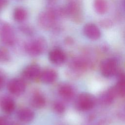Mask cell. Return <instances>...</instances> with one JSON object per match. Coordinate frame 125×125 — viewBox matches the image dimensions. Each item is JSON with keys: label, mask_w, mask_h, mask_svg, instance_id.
<instances>
[{"label": "cell", "mask_w": 125, "mask_h": 125, "mask_svg": "<svg viewBox=\"0 0 125 125\" xmlns=\"http://www.w3.org/2000/svg\"><path fill=\"white\" fill-rule=\"evenodd\" d=\"M65 16L69 17L74 22L81 23L83 19L82 0H66L63 7Z\"/></svg>", "instance_id": "6da1fadb"}, {"label": "cell", "mask_w": 125, "mask_h": 125, "mask_svg": "<svg viewBox=\"0 0 125 125\" xmlns=\"http://www.w3.org/2000/svg\"><path fill=\"white\" fill-rule=\"evenodd\" d=\"M24 47L27 53L30 55L38 56L46 50L47 43L44 39L39 37L26 42Z\"/></svg>", "instance_id": "7a4b0ae2"}, {"label": "cell", "mask_w": 125, "mask_h": 125, "mask_svg": "<svg viewBox=\"0 0 125 125\" xmlns=\"http://www.w3.org/2000/svg\"><path fill=\"white\" fill-rule=\"evenodd\" d=\"M95 104V99L87 93H82L77 97L76 105L81 110H88L92 108Z\"/></svg>", "instance_id": "3957f363"}, {"label": "cell", "mask_w": 125, "mask_h": 125, "mask_svg": "<svg viewBox=\"0 0 125 125\" xmlns=\"http://www.w3.org/2000/svg\"><path fill=\"white\" fill-rule=\"evenodd\" d=\"M0 40L5 45L12 46L15 42V36L12 28L7 23H4L0 29Z\"/></svg>", "instance_id": "277c9868"}, {"label": "cell", "mask_w": 125, "mask_h": 125, "mask_svg": "<svg viewBox=\"0 0 125 125\" xmlns=\"http://www.w3.org/2000/svg\"><path fill=\"white\" fill-rule=\"evenodd\" d=\"M100 69L102 74L105 77H111L117 73V64L116 61L113 58L104 60L101 63Z\"/></svg>", "instance_id": "5b68a950"}, {"label": "cell", "mask_w": 125, "mask_h": 125, "mask_svg": "<svg viewBox=\"0 0 125 125\" xmlns=\"http://www.w3.org/2000/svg\"><path fill=\"white\" fill-rule=\"evenodd\" d=\"M7 88L11 94L15 95H20L22 94L25 90V83L21 79H13L8 83Z\"/></svg>", "instance_id": "8992f818"}, {"label": "cell", "mask_w": 125, "mask_h": 125, "mask_svg": "<svg viewBox=\"0 0 125 125\" xmlns=\"http://www.w3.org/2000/svg\"><path fill=\"white\" fill-rule=\"evenodd\" d=\"M83 31L87 38L92 40L99 39L101 35L99 28L96 24L92 23L86 24L83 27Z\"/></svg>", "instance_id": "52a82bcc"}, {"label": "cell", "mask_w": 125, "mask_h": 125, "mask_svg": "<svg viewBox=\"0 0 125 125\" xmlns=\"http://www.w3.org/2000/svg\"><path fill=\"white\" fill-rule=\"evenodd\" d=\"M41 70L40 67L37 64H31L26 66L23 71V75L27 79L34 80L39 78Z\"/></svg>", "instance_id": "ba28073f"}, {"label": "cell", "mask_w": 125, "mask_h": 125, "mask_svg": "<svg viewBox=\"0 0 125 125\" xmlns=\"http://www.w3.org/2000/svg\"><path fill=\"white\" fill-rule=\"evenodd\" d=\"M48 58L52 63L56 65H61L65 62L66 56L63 51L61 49L55 48L49 52Z\"/></svg>", "instance_id": "9c48e42d"}, {"label": "cell", "mask_w": 125, "mask_h": 125, "mask_svg": "<svg viewBox=\"0 0 125 125\" xmlns=\"http://www.w3.org/2000/svg\"><path fill=\"white\" fill-rule=\"evenodd\" d=\"M15 103L13 99L7 96L0 98V107L6 113H11L15 109Z\"/></svg>", "instance_id": "30bf717a"}, {"label": "cell", "mask_w": 125, "mask_h": 125, "mask_svg": "<svg viewBox=\"0 0 125 125\" xmlns=\"http://www.w3.org/2000/svg\"><path fill=\"white\" fill-rule=\"evenodd\" d=\"M57 77V72L54 69L49 68L42 71L39 78L42 83L49 84L54 82Z\"/></svg>", "instance_id": "8fae6325"}, {"label": "cell", "mask_w": 125, "mask_h": 125, "mask_svg": "<svg viewBox=\"0 0 125 125\" xmlns=\"http://www.w3.org/2000/svg\"><path fill=\"white\" fill-rule=\"evenodd\" d=\"M87 63L86 61L83 58H75L70 64L71 72L78 74L83 71L86 67Z\"/></svg>", "instance_id": "7c38bea8"}, {"label": "cell", "mask_w": 125, "mask_h": 125, "mask_svg": "<svg viewBox=\"0 0 125 125\" xmlns=\"http://www.w3.org/2000/svg\"><path fill=\"white\" fill-rule=\"evenodd\" d=\"M18 119L22 122L29 123L34 118V112L28 108H23L20 109L17 113Z\"/></svg>", "instance_id": "4fadbf2b"}, {"label": "cell", "mask_w": 125, "mask_h": 125, "mask_svg": "<svg viewBox=\"0 0 125 125\" xmlns=\"http://www.w3.org/2000/svg\"><path fill=\"white\" fill-rule=\"evenodd\" d=\"M117 95V93L114 86L110 88L105 92H104L100 97V101L101 103L105 105L111 104L115 97Z\"/></svg>", "instance_id": "5bb4252c"}, {"label": "cell", "mask_w": 125, "mask_h": 125, "mask_svg": "<svg viewBox=\"0 0 125 125\" xmlns=\"http://www.w3.org/2000/svg\"><path fill=\"white\" fill-rule=\"evenodd\" d=\"M32 106L36 108L43 107L46 104L45 97L39 92L35 93L32 96L30 101Z\"/></svg>", "instance_id": "9a60e30c"}, {"label": "cell", "mask_w": 125, "mask_h": 125, "mask_svg": "<svg viewBox=\"0 0 125 125\" xmlns=\"http://www.w3.org/2000/svg\"><path fill=\"white\" fill-rule=\"evenodd\" d=\"M59 93L62 98L70 100L73 96L74 91L70 85L64 84L61 85L59 88Z\"/></svg>", "instance_id": "2e32d148"}, {"label": "cell", "mask_w": 125, "mask_h": 125, "mask_svg": "<svg viewBox=\"0 0 125 125\" xmlns=\"http://www.w3.org/2000/svg\"><path fill=\"white\" fill-rule=\"evenodd\" d=\"M117 95L121 96H125V74L120 73L118 75V82L114 86Z\"/></svg>", "instance_id": "e0dca14e"}, {"label": "cell", "mask_w": 125, "mask_h": 125, "mask_svg": "<svg viewBox=\"0 0 125 125\" xmlns=\"http://www.w3.org/2000/svg\"><path fill=\"white\" fill-rule=\"evenodd\" d=\"M93 5L95 11L100 15L105 14L108 10V3L106 0H94Z\"/></svg>", "instance_id": "ac0fdd59"}, {"label": "cell", "mask_w": 125, "mask_h": 125, "mask_svg": "<svg viewBox=\"0 0 125 125\" xmlns=\"http://www.w3.org/2000/svg\"><path fill=\"white\" fill-rule=\"evenodd\" d=\"M27 16V12L23 8L18 7L14 10L13 18L17 22L23 21L26 19Z\"/></svg>", "instance_id": "d6986e66"}, {"label": "cell", "mask_w": 125, "mask_h": 125, "mask_svg": "<svg viewBox=\"0 0 125 125\" xmlns=\"http://www.w3.org/2000/svg\"><path fill=\"white\" fill-rule=\"evenodd\" d=\"M53 107L54 111L58 114H62L65 111V106L61 102L57 101L55 102Z\"/></svg>", "instance_id": "ffe728a7"}, {"label": "cell", "mask_w": 125, "mask_h": 125, "mask_svg": "<svg viewBox=\"0 0 125 125\" xmlns=\"http://www.w3.org/2000/svg\"><path fill=\"white\" fill-rule=\"evenodd\" d=\"M8 52L4 48L0 47V62H6L9 59Z\"/></svg>", "instance_id": "44dd1931"}, {"label": "cell", "mask_w": 125, "mask_h": 125, "mask_svg": "<svg viewBox=\"0 0 125 125\" xmlns=\"http://www.w3.org/2000/svg\"><path fill=\"white\" fill-rule=\"evenodd\" d=\"M99 25L102 27L108 29L111 27L113 25V22L111 20L109 19H102L99 21Z\"/></svg>", "instance_id": "7402d4cb"}, {"label": "cell", "mask_w": 125, "mask_h": 125, "mask_svg": "<svg viewBox=\"0 0 125 125\" xmlns=\"http://www.w3.org/2000/svg\"><path fill=\"white\" fill-rule=\"evenodd\" d=\"M20 30L22 33L27 35H31L34 33L33 29L32 28V27H31L29 25H21V26H20Z\"/></svg>", "instance_id": "603a6c76"}, {"label": "cell", "mask_w": 125, "mask_h": 125, "mask_svg": "<svg viewBox=\"0 0 125 125\" xmlns=\"http://www.w3.org/2000/svg\"><path fill=\"white\" fill-rule=\"evenodd\" d=\"M14 124L8 117L0 116V125H13Z\"/></svg>", "instance_id": "cb8c5ba5"}, {"label": "cell", "mask_w": 125, "mask_h": 125, "mask_svg": "<svg viewBox=\"0 0 125 125\" xmlns=\"http://www.w3.org/2000/svg\"><path fill=\"white\" fill-rule=\"evenodd\" d=\"M4 83V79L3 75L0 73V90L2 88L3 86Z\"/></svg>", "instance_id": "d4e9b609"}, {"label": "cell", "mask_w": 125, "mask_h": 125, "mask_svg": "<svg viewBox=\"0 0 125 125\" xmlns=\"http://www.w3.org/2000/svg\"><path fill=\"white\" fill-rule=\"evenodd\" d=\"M7 3V0H0V10L5 6Z\"/></svg>", "instance_id": "484cf974"}, {"label": "cell", "mask_w": 125, "mask_h": 125, "mask_svg": "<svg viewBox=\"0 0 125 125\" xmlns=\"http://www.w3.org/2000/svg\"><path fill=\"white\" fill-rule=\"evenodd\" d=\"M65 42H66V43H67V44H71V43L73 42V40H72L71 38H67V39H65Z\"/></svg>", "instance_id": "4316f807"}, {"label": "cell", "mask_w": 125, "mask_h": 125, "mask_svg": "<svg viewBox=\"0 0 125 125\" xmlns=\"http://www.w3.org/2000/svg\"><path fill=\"white\" fill-rule=\"evenodd\" d=\"M123 6H124V7L125 9V0H123Z\"/></svg>", "instance_id": "83f0119b"}, {"label": "cell", "mask_w": 125, "mask_h": 125, "mask_svg": "<svg viewBox=\"0 0 125 125\" xmlns=\"http://www.w3.org/2000/svg\"><path fill=\"white\" fill-rule=\"evenodd\" d=\"M13 125H17V124H15V123H14Z\"/></svg>", "instance_id": "f1b7e54d"}, {"label": "cell", "mask_w": 125, "mask_h": 125, "mask_svg": "<svg viewBox=\"0 0 125 125\" xmlns=\"http://www.w3.org/2000/svg\"></svg>", "instance_id": "f546056e"}]
</instances>
